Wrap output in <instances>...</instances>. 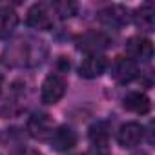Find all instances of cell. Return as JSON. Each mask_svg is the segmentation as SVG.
I'll return each mask as SVG.
<instances>
[{
  "mask_svg": "<svg viewBox=\"0 0 155 155\" xmlns=\"http://www.w3.org/2000/svg\"><path fill=\"white\" fill-rule=\"evenodd\" d=\"M66 79L60 75V73H51L46 77V81L42 82V90H40V97H42V102L46 104H57L64 93H66Z\"/></svg>",
  "mask_w": 155,
  "mask_h": 155,
  "instance_id": "cell-1",
  "label": "cell"
},
{
  "mask_svg": "<svg viewBox=\"0 0 155 155\" xmlns=\"http://www.w3.org/2000/svg\"><path fill=\"white\" fill-rule=\"evenodd\" d=\"M110 44H111V38L102 31H88L77 38V48L90 55H101V51L108 49Z\"/></svg>",
  "mask_w": 155,
  "mask_h": 155,
  "instance_id": "cell-2",
  "label": "cell"
},
{
  "mask_svg": "<svg viewBox=\"0 0 155 155\" xmlns=\"http://www.w3.org/2000/svg\"><path fill=\"white\" fill-rule=\"evenodd\" d=\"M99 20L101 24H104L106 28L111 29H122L128 22H130V11L124 6L113 4V6H106L99 11Z\"/></svg>",
  "mask_w": 155,
  "mask_h": 155,
  "instance_id": "cell-3",
  "label": "cell"
},
{
  "mask_svg": "<svg viewBox=\"0 0 155 155\" xmlns=\"http://www.w3.org/2000/svg\"><path fill=\"white\" fill-rule=\"evenodd\" d=\"M28 131L37 140H49L53 131H55L51 117L48 113H42V111L33 113L29 117V120H28Z\"/></svg>",
  "mask_w": 155,
  "mask_h": 155,
  "instance_id": "cell-4",
  "label": "cell"
},
{
  "mask_svg": "<svg viewBox=\"0 0 155 155\" xmlns=\"http://www.w3.org/2000/svg\"><path fill=\"white\" fill-rule=\"evenodd\" d=\"M46 57V46L40 40H28V42H18V64L24 66H37L44 60Z\"/></svg>",
  "mask_w": 155,
  "mask_h": 155,
  "instance_id": "cell-5",
  "label": "cell"
},
{
  "mask_svg": "<svg viewBox=\"0 0 155 155\" xmlns=\"http://www.w3.org/2000/svg\"><path fill=\"white\" fill-rule=\"evenodd\" d=\"M28 26L38 31H48L53 26V11L48 4H33L28 11Z\"/></svg>",
  "mask_w": 155,
  "mask_h": 155,
  "instance_id": "cell-6",
  "label": "cell"
},
{
  "mask_svg": "<svg viewBox=\"0 0 155 155\" xmlns=\"http://www.w3.org/2000/svg\"><path fill=\"white\" fill-rule=\"evenodd\" d=\"M126 53L128 58H131L133 62L140 60V62H150L153 57V44L148 38L142 37H131L126 42Z\"/></svg>",
  "mask_w": 155,
  "mask_h": 155,
  "instance_id": "cell-7",
  "label": "cell"
},
{
  "mask_svg": "<svg viewBox=\"0 0 155 155\" xmlns=\"http://www.w3.org/2000/svg\"><path fill=\"white\" fill-rule=\"evenodd\" d=\"M110 73L111 77L117 81V82H131L139 69H137V62H133L131 58L128 57H117L113 62H111V68H110Z\"/></svg>",
  "mask_w": 155,
  "mask_h": 155,
  "instance_id": "cell-8",
  "label": "cell"
},
{
  "mask_svg": "<svg viewBox=\"0 0 155 155\" xmlns=\"http://www.w3.org/2000/svg\"><path fill=\"white\" fill-rule=\"evenodd\" d=\"M144 137V128L139 122H126L117 131V142L122 148H135Z\"/></svg>",
  "mask_w": 155,
  "mask_h": 155,
  "instance_id": "cell-9",
  "label": "cell"
},
{
  "mask_svg": "<svg viewBox=\"0 0 155 155\" xmlns=\"http://www.w3.org/2000/svg\"><path fill=\"white\" fill-rule=\"evenodd\" d=\"M108 68V60L102 55H88L81 66H79V75L82 79H97L101 77Z\"/></svg>",
  "mask_w": 155,
  "mask_h": 155,
  "instance_id": "cell-10",
  "label": "cell"
},
{
  "mask_svg": "<svg viewBox=\"0 0 155 155\" xmlns=\"http://www.w3.org/2000/svg\"><path fill=\"white\" fill-rule=\"evenodd\" d=\"M51 144L57 151H68L71 148L77 146V140H79V137H77L75 130L71 126H58L53 135H51Z\"/></svg>",
  "mask_w": 155,
  "mask_h": 155,
  "instance_id": "cell-11",
  "label": "cell"
},
{
  "mask_svg": "<svg viewBox=\"0 0 155 155\" xmlns=\"http://www.w3.org/2000/svg\"><path fill=\"white\" fill-rule=\"evenodd\" d=\"M122 106H124L128 111H131V113L146 115V113L150 111V108H151V102H150V99H148L144 93H140V91H131V93H128V95L124 97Z\"/></svg>",
  "mask_w": 155,
  "mask_h": 155,
  "instance_id": "cell-12",
  "label": "cell"
},
{
  "mask_svg": "<svg viewBox=\"0 0 155 155\" xmlns=\"http://www.w3.org/2000/svg\"><path fill=\"white\" fill-rule=\"evenodd\" d=\"M133 20H135L137 28H140L142 31H153V28H155V8H153V4H150V2L142 4L135 11Z\"/></svg>",
  "mask_w": 155,
  "mask_h": 155,
  "instance_id": "cell-13",
  "label": "cell"
},
{
  "mask_svg": "<svg viewBox=\"0 0 155 155\" xmlns=\"http://www.w3.org/2000/svg\"><path fill=\"white\" fill-rule=\"evenodd\" d=\"M18 26V15L13 8L4 6L0 8V38L9 37Z\"/></svg>",
  "mask_w": 155,
  "mask_h": 155,
  "instance_id": "cell-14",
  "label": "cell"
},
{
  "mask_svg": "<svg viewBox=\"0 0 155 155\" xmlns=\"http://www.w3.org/2000/svg\"><path fill=\"white\" fill-rule=\"evenodd\" d=\"M110 139V128L106 122H97L90 128V140L93 148H104Z\"/></svg>",
  "mask_w": 155,
  "mask_h": 155,
  "instance_id": "cell-15",
  "label": "cell"
},
{
  "mask_svg": "<svg viewBox=\"0 0 155 155\" xmlns=\"http://www.w3.org/2000/svg\"><path fill=\"white\" fill-rule=\"evenodd\" d=\"M49 8H51V11H53L57 17H60V18H69V17H73V15L77 13V4L68 2V0H64V2H55V4H51Z\"/></svg>",
  "mask_w": 155,
  "mask_h": 155,
  "instance_id": "cell-16",
  "label": "cell"
},
{
  "mask_svg": "<svg viewBox=\"0 0 155 155\" xmlns=\"http://www.w3.org/2000/svg\"><path fill=\"white\" fill-rule=\"evenodd\" d=\"M18 155H40V153L35 151V150H26V151H20Z\"/></svg>",
  "mask_w": 155,
  "mask_h": 155,
  "instance_id": "cell-17",
  "label": "cell"
}]
</instances>
